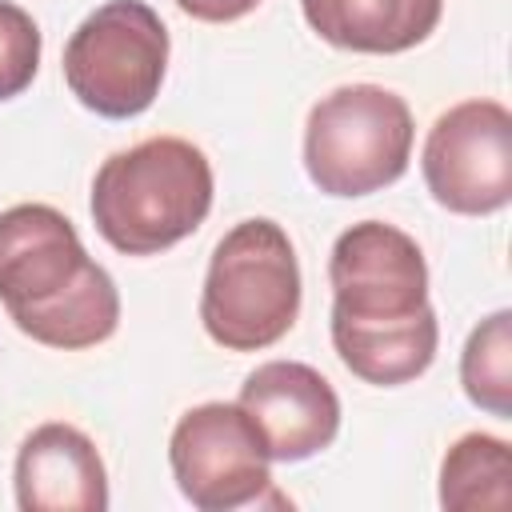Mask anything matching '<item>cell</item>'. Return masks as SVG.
I'll return each instance as SVG.
<instances>
[{
    "label": "cell",
    "instance_id": "10",
    "mask_svg": "<svg viewBox=\"0 0 512 512\" xmlns=\"http://www.w3.org/2000/svg\"><path fill=\"white\" fill-rule=\"evenodd\" d=\"M16 504L24 512H104L108 476L96 444L64 424H40L16 452Z\"/></svg>",
    "mask_w": 512,
    "mask_h": 512
},
{
    "label": "cell",
    "instance_id": "13",
    "mask_svg": "<svg viewBox=\"0 0 512 512\" xmlns=\"http://www.w3.org/2000/svg\"><path fill=\"white\" fill-rule=\"evenodd\" d=\"M460 380L476 408L492 416L512 412V312L500 308L480 320L460 356Z\"/></svg>",
    "mask_w": 512,
    "mask_h": 512
},
{
    "label": "cell",
    "instance_id": "2",
    "mask_svg": "<svg viewBox=\"0 0 512 512\" xmlns=\"http://www.w3.org/2000/svg\"><path fill=\"white\" fill-rule=\"evenodd\" d=\"M0 304L24 336L64 352L92 348L120 324L112 276L52 204L0 212Z\"/></svg>",
    "mask_w": 512,
    "mask_h": 512
},
{
    "label": "cell",
    "instance_id": "1",
    "mask_svg": "<svg viewBox=\"0 0 512 512\" xmlns=\"http://www.w3.org/2000/svg\"><path fill=\"white\" fill-rule=\"evenodd\" d=\"M332 344L364 384H408L428 372L440 324L428 304V264L420 244L380 220L344 228L328 260Z\"/></svg>",
    "mask_w": 512,
    "mask_h": 512
},
{
    "label": "cell",
    "instance_id": "4",
    "mask_svg": "<svg viewBox=\"0 0 512 512\" xmlns=\"http://www.w3.org/2000/svg\"><path fill=\"white\" fill-rule=\"evenodd\" d=\"M300 316V264L276 220L252 216L220 236L208 260L200 320L228 352H260Z\"/></svg>",
    "mask_w": 512,
    "mask_h": 512
},
{
    "label": "cell",
    "instance_id": "9",
    "mask_svg": "<svg viewBox=\"0 0 512 512\" xmlns=\"http://www.w3.org/2000/svg\"><path fill=\"white\" fill-rule=\"evenodd\" d=\"M240 408L256 424L268 456L284 464L324 452L340 432L336 388L300 360H268L248 372Z\"/></svg>",
    "mask_w": 512,
    "mask_h": 512
},
{
    "label": "cell",
    "instance_id": "3",
    "mask_svg": "<svg viewBox=\"0 0 512 512\" xmlns=\"http://www.w3.org/2000/svg\"><path fill=\"white\" fill-rule=\"evenodd\" d=\"M212 208V164L180 136L112 152L92 180L96 232L124 256H156L192 236Z\"/></svg>",
    "mask_w": 512,
    "mask_h": 512
},
{
    "label": "cell",
    "instance_id": "12",
    "mask_svg": "<svg viewBox=\"0 0 512 512\" xmlns=\"http://www.w3.org/2000/svg\"><path fill=\"white\" fill-rule=\"evenodd\" d=\"M508 444L488 432L460 436L440 464V504L448 512L508 508Z\"/></svg>",
    "mask_w": 512,
    "mask_h": 512
},
{
    "label": "cell",
    "instance_id": "15",
    "mask_svg": "<svg viewBox=\"0 0 512 512\" xmlns=\"http://www.w3.org/2000/svg\"><path fill=\"white\" fill-rule=\"evenodd\" d=\"M188 16L196 20H208V24H228V20H240L248 16L260 0H176Z\"/></svg>",
    "mask_w": 512,
    "mask_h": 512
},
{
    "label": "cell",
    "instance_id": "7",
    "mask_svg": "<svg viewBox=\"0 0 512 512\" xmlns=\"http://www.w3.org/2000/svg\"><path fill=\"white\" fill-rule=\"evenodd\" d=\"M168 464L184 500L200 512H232L260 504L272 488V456L240 404L188 408L168 440Z\"/></svg>",
    "mask_w": 512,
    "mask_h": 512
},
{
    "label": "cell",
    "instance_id": "8",
    "mask_svg": "<svg viewBox=\"0 0 512 512\" xmlns=\"http://www.w3.org/2000/svg\"><path fill=\"white\" fill-rule=\"evenodd\" d=\"M424 184L460 216H488L512 200V112L500 100H464L436 116L424 140Z\"/></svg>",
    "mask_w": 512,
    "mask_h": 512
},
{
    "label": "cell",
    "instance_id": "6",
    "mask_svg": "<svg viewBox=\"0 0 512 512\" xmlns=\"http://www.w3.org/2000/svg\"><path fill=\"white\" fill-rule=\"evenodd\" d=\"M168 68V28L144 0H108L80 20L64 44L72 96L108 120L152 108Z\"/></svg>",
    "mask_w": 512,
    "mask_h": 512
},
{
    "label": "cell",
    "instance_id": "11",
    "mask_svg": "<svg viewBox=\"0 0 512 512\" xmlns=\"http://www.w3.org/2000/svg\"><path fill=\"white\" fill-rule=\"evenodd\" d=\"M308 28L348 52L392 56L424 44L444 12V0H300Z\"/></svg>",
    "mask_w": 512,
    "mask_h": 512
},
{
    "label": "cell",
    "instance_id": "5",
    "mask_svg": "<svg viewBox=\"0 0 512 512\" xmlns=\"http://www.w3.org/2000/svg\"><path fill=\"white\" fill-rule=\"evenodd\" d=\"M412 112L380 84H344L320 96L304 124L308 180L328 196H368L396 184L412 156Z\"/></svg>",
    "mask_w": 512,
    "mask_h": 512
},
{
    "label": "cell",
    "instance_id": "14",
    "mask_svg": "<svg viewBox=\"0 0 512 512\" xmlns=\"http://www.w3.org/2000/svg\"><path fill=\"white\" fill-rule=\"evenodd\" d=\"M40 68V28L36 20L12 4L0 0V100L20 96Z\"/></svg>",
    "mask_w": 512,
    "mask_h": 512
}]
</instances>
